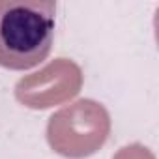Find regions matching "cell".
<instances>
[{"label":"cell","mask_w":159,"mask_h":159,"mask_svg":"<svg viewBox=\"0 0 159 159\" xmlns=\"http://www.w3.org/2000/svg\"><path fill=\"white\" fill-rule=\"evenodd\" d=\"M56 2L0 0V66L25 71L39 66L54 39Z\"/></svg>","instance_id":"cell-1"},{"label":"cell","mask_w":159,"mask_h":159,"mask_svg":"<svg viewBox=\"0 0 159 159\" xmlns=\"http://www.w3.org/2000/svg\"><path fill=\"white\" fill-rule=\"evenodd\" d=\"M109 131L111 118L105 107L92 99H81L49 118L47 140L56 153L81 159L98 152Z\"/></svg>","instance_id":"cell-2"},{"label":"cell","mask_w":159,"mask_h":159,"mask_svg":"<svg viewBox=\"0 0 159 159\" xmlns=\"http://www.w3.org/2000/svg\"><path fill=\"white\" fill-rule=\"evenodd\" d=\"M81 69L66 58H58L39 73L21 79L15 86V96L30 109H47L60 103L52 88H58L66 98H73L81 90Z\"/></svg>","instance_id":"cell-3"}]
</instances>
